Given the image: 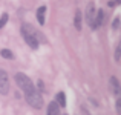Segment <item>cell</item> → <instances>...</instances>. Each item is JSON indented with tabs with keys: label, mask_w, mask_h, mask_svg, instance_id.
<instances>
[{
	"label": "cell",
	"mask_w": 121,
	"mask_h": 115,
	"mask_svg": "<svg viewBox=\"0 0 121 115\" xmlns=\"http://www.w3.org/2000/svg\"><path fill=\"white\" fill-rule=\"evenodd\" d=\"M22 34H23V38L29 48L32 49H39V37H40V32H37L31 25L28 23H23L22 25Z\"/></svg>",
	"instance_id": "1"
},
{
	"label": "cell",
	"mask_w": 121,
	"mask_h": 115,
	"mask_svg": "<svg viewBox=\"0 0 121 115\" xmlns=\"http://www.w3.org/2000/svg\"><path fill=\"white\" fill-rule=\"evenodd\" d=\"M15 83H17V86L23 91V94H28L29 91H32V89L35 88V84L32 83V80H31L26 74H22V72L15 74Z\"/></svg>",
	"instance_id": "2"
},
{
	"label": "cell",
	"mask_w": 121,
	"mask_h": 115,
	"mask_svg": "<svg viewBox=\"0 0 121 115\" xmlns=\"http://www.w3.org/2000/svg\"><path fill=\"white\" fill-rule=\"evenodd\" d=\"M25 98H26L28 104L34 109H41L43 107V98H41L40 92L37 91V88H34L32 91H29L28 94H25Z\"/></svg>",
	"instance_id": "3"
},
{
	"label": "cell",
	"mask_w": 121,
	"mask_h": 115,
	"mask_svg": "<svg viewBox=\"0 0 121 115\" xmlns=\"http://www.w3.org/2000/svg\"><path fill=\"white\" fill-rule=\"evenodd\" d=\"M95 3H89L87 8H86V22H87V25L92 28V29H95V15H97V11H95Z\"/></svg>",
	"instance_id": "4"
},
{
	"label": "cell",
	"mask_w": 121,
	"mask_h": 115,
	"mask_svg": "<svg viewBox=\"0 0 121 115\" xmlns=\"http://www.w3.org/2000/svg\"><path fill=\"white\" fill-rule=\"evenodd\" d=\"M9 94V77L6 71L0 69V95H8Z\"/></svg>",
	"instance_id": "5"
},
{
	"label": "cell",
	"mask_w": 121,
	"mask_h": 115,
	"mask_svg": "<svg viewBox=\"0 0 121 115\" xmlns=\"http://www.w3.org/2000/svg\"><path fill=\"white\" fill-rule=\"evenodd\" d=\"M109 86H110V91H112V94L115 95L117 98H120L121 97V86H120V81L115 78V77H110V80H109Z\"/></svg>",
	"instance_id": "6"
},
{
	"label": "cell",
	"mask_w": 121,
	"mask_h": 115,
	"mask_svg": "<svg viewBox=\"0 0 121 115\" xmlns=\"http://www.w3.org/2000/svg\"><path fill=\"white\" fill-rule=\"evenodd\" d=\"M60 114V106L57 101H51L48 104V115H58Z\"/></svg>",
	"instance_id": "7"
},
{
	"label": "cell",
	"mask_w": 121,
	"mask_h": 115,
	"mask_svg": "<svg viewBox=\"0 0 121 115\" xmlns=\"http://www.w3.org/2000/svg\"><path fill=\"white\" fill-rule=\"evenodd\" d=\"M103 23H104V11H103V9H98L97 15H95V29L100 28Z\"/></svg>",
	"instance_id": "8"
},
{
	"label": "cell",
	"mask_w": 121,
	"mask_h": 115,
	"mask_svg": "<svg viewBox=\"0 0 121 115\" xmlns=\"http://www.w3.org/2000/svg\"><path fill=\"white\" fill-rule=\"evenodd\" d=\"M81 11L80 9H77L75 11V17H74V26H75V29L77 31H81Z\"/></svg>",
	"instance_id": "9"
},
{
	"label": "cell",
	"mask_w": 121,
	"mask_h": 115,
	"mask_svg": "<svg viewBox=\"0 0 121 115\" xmlns=\"http://www.w3.org/2000/svg\"><path fill=\"white\" fill-rule=\"evenodd\" d=\"M44 14H46V6H40L37 9V20L40 25H44Z\"/></svg>",
	"instance_id": "10"
},
{
	"label": "cell",
	"mask_w": 121,
	"mask_h": 115,
	"mask_svg": "<svg viewBox=\"0 0 121 115\" xmlns=\"http://www.w3.org/2000/svg\"><path fill=\"white\" fill-rule=\"evenodd\" d=\"M57 103H58V106L60 107H65L66 106V95H65V92H58L57 94Z\"/></svg>",
	"instance_id": "11"
},
{
	"label": "cell",
	"mask_w": 121,
	"mask_h": 115,
	"mask_svg": "<svg viewBox=\"0 0 121 115\" xmlns=\"http://www.w3.org/2000/svg\"><path fill=\"white\" fill-rule=\"evenodd\" d=\"M0 55H2L3 58H6V60H12L14 58V54H12V51H9V49H2L0 51Z\"/></svg>",
	"instance_id": "12"
},
{
	"label": "cell",
	"mask_w": 121,
	"mask_h": 115,
	"mask_svg": "<svg viewBox=\"0 0 121 115\" xmlns=\"http://www.w3.org/2000/svg\"><path fill=\"white\" fill-rule=\"evenodd\" d=\"M8 20H9V15L6 14V12H3V14H2V17H0V29H2V28L5 26L6 23H8Z\"/></svg>",
	"instance_id": "13"
},
{
	"label": "cell",
	"mask_w": 121,
	"mask_h": 115,
	"mask_svg": "<svg viewBox=\"0 0 121 115\" xmlns=\"http://www.w3.org/2000/svg\"><path fill=\"white\" fill-rule=\"evenodd\" d=\"M120 22H121V20H120V17H115V18H113V25H112L113 29H118V28H120V25H121Z\"/></svg>",
	"instance_id": "14"
},
{
	"label": "cell",
	"mask_w": 121,
	"mask_h": 115,
	"mask_svg": "<svg viewBox=\"0 0 121 115\" xmlns=\"http://www.w3.org/2000/svg\"><path fill=\"white\" fill-rule=\"evenodd\" d=\"M121 57V43H118V46H117V51H115V60H120Z\"/></svg>",
	"instance_id": "15"
},
{
	"label": "cell",
	"mask_w": 121,
	"mask_h": 115,
	"mask_svg": "<svg viewBox=\"0 0 121 115\" xmlns=\"http://www.w3.org/2000/svg\"><path fill=\"white\" fill-rule=\"evenodd\" d=\"M117 112L121 115V97L117 98Z\"/></svg>",
	"instance_id": "16"
},
{
	"label": "cell",
	"mask_w": 121,
	"mask_h": 115,
	"mask_svg": "<svg viewBox=\"0 0 121 115\" xmlns=\"http://www.w3.org/2000/svg\"><path fill=\"white\" fill-rule=\"evenodd\" d=\"M39 88H40V91H44V86H43V81H39Z\"/></svg>",
	"instance_id": "17"
},
{
	"label": "cell",
	"mask_w": 121,
	"mask_h": 115,
	"mask_svg": "<svg viewBox=\"0 0 121 115\" xmlns=\"http://www.w3.org/2000/svg\"><path fill=\"white\" fill-rule=\"evenodd\" d=\"M113 2H115V3H121V0H113Z\"/></svg>",
	"instance_id": "18"
},
{
	"label": "cell",
	"mask_w": 121,
	"mask_h": 115,
	"mask_svg": "<svg viewBox=\"0 0 121 115\" xmlns=\"http://www.w3.org/2000/svg\"><path fill=\"white\" fill-rule=\"evenodd\" d=\"M63 115H66V114H63Z\"/></svg>",
	"instance_id": "19"
}]
</instances>
